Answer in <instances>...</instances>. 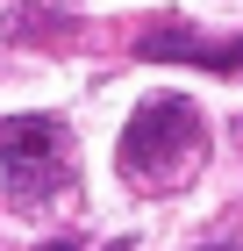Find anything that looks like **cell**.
<instances>
[{
  "instance_id": "obj_3",
  "label": "cell",
  "mask_w": 243,
  "mask_h": 251,
  "mask_svg": "<svg viewBox=\"0 0 243 251\" xmlns=\"http://www.w3.org/2000/svg\"><path fill=\"white\" fill-rule=\"evenodd\" d=\"M57 122L50 115H7L0 122V158H7V165H15V173H36L43 158H57Z\"/></svg>"
},
{
  "instance_id": "obj_2",
  "label": "cell",
  "mask_w": 243,
  "mask_h": 251,
  "mask_svg": "<svg viewBox=\"0 0 243 251\" xmlns=\"http://www.w3.org/2000/svg\"><path fill=\"white\" fill-rule=\"evenodd\" d=\"M143 58H186V65H207V72H236V65H243V36L200 43L193 29H150V36H143Z\"/></svg>"
},
{
  "instance_id": "obj_1",
  "label": "cell",
  "mask_w": 243,
  "mask_h": 251,
  "mask_svg": "<svg viewBox=\"0 0 243 251\" xmlns=\"http://www.w3.org/2000/svg\"><path fill=\"white\" fill-rule=\"evenodd\" d=\"M193 158H200V115H193V100L150 94L143 108L129 115V136H122V173L143 179V187H165V179L193 173Z\"/></svg>"
},
{
  "instance_id": "obj_4",
  "label": "cell",
  "mask_w": 243,
  "mask_h": 251,
  "mask_svg": "<svg viewBox=\"0 0 243 251\" xmlns=\"http://www.w3.org/2000/svg\"><path fill=\"white\" fill-rule=\"evenodd\" d=\"M43 251H65V244H43Z\"/></svg>"
},
{
  "instance_id": "obj_5",
  "label": "cell",
  "mask_w": 243,
  "mask_h": 251,
  "mask_svg": "<svg viewBox=\"0 0 243 251\" xmlns=\"http://www.w3.org/2000/svg\"><path fill=\"white\" fill-rule=\"evenodd\" d=\"M215 251H236V244H215Z\"/></svg>"
}]
</instances>
